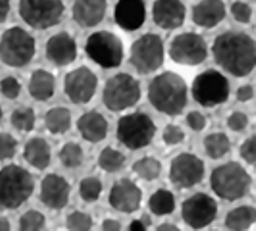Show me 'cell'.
I'll use <instances>...</instances> for the list:
<instances>
[{
    "instance_id": "6da1fadb",
    "label": "cell",
    "mask_w": 256,
    "mask_h": 231,
    "mask_svg": "<svg viewBox=\"0 0 256 231\" xmlns=\"http://www.w3.org/2000/svg\"><path fill=\"white\" fill-rule=\"evenodd\" d=\"M216 64L235 77H246L256 68V42L246 33L226 31L212 44Z\"/></svg>"
},
{
    "instance_id": "7a4b0ae2",
    "label": "cell",
    "mask_w": 256,
    "mask_h": 231,
    "mask_svg": "<svg viewBox=\"0 0 256 231\" xmlns=\"http://www.w3.org/2000/svg\"><path fill=\"white\" fill-rule=\"evenodd\" d=\"M187 83L174 72L156 76L148 85V100L158 112L166 116H178L187 106Z\"/></svg>"
},
{
    "instance_id": "3957f363",
    "label": "cell",
    "mask_w": 256,
    "mask_h": 231,
    "mask_svg": "<svg viewBox=\"0 0 256 231\" xmlns=\"http://www.w3.org/2000/svg\"><path fill=\"white\" fill-rule=\"evenodd\" d=\"M35 191L33 176L22 166H4L0 170V208L16 210L26 204Z\"/></svg>"
},
{
    "instance_id": "277c9868",
    "label": "cell",
    "mask_w": 256,
    "mask_h": 231,
    "mask_svg": "<svg viewBox=\"0 0 256 231\" xmlns=\"http://www.w3.org/2000/svg\"><path fill=\"white\" fill-rule=\"evenodd\" d=\"M212 191L224 200H239L250 189V174L244 170L239 162H228L224 166H218L212 176Z\"/></svg>"
},
{
    "instance_id": "5b68a950",
    "label": "cell",
    "mask_w": 256,
    "mask_h": 231,
    "mask_svg": "<svg viewBox=\"0 0 256 231\" xmlns=\"http://www.w3.org/2000/svg\"><path fill=\"white\" fill-rule=\"evenodd\" d=\"M37 50L35 38L22 27H10L0 37V60L10 68H24L31 64Z\"/></svg>"
},
{
    "instance_id": "8992f818",
    "label": "cell",
    "mask_w": 256,
    "mask_h": 231,
    "mask_svg": "<svg viewBox=\"0 0 256 231\" xmlns=\"http://www.w3.org/2000/svg\"><path fill=\"white\" fill-rule=\"evenodd\" d=\"M104 104L110 112H124L141 100V83L129 74H118L106 81Z\"/></svg>"
},
{
    "instance_id": "52a82bcc",
    "label": "cell",
    "mask_w": 256,
    "mask_h": 231,
    "mask_svg": "<svg viewBox=\"0 0 256 231\" xmlns=\"http://www.w3.org/2000/svg\"><path fill=\"white\" fill-rule=\"evenodd\" d=\"M156 126L154 122L142 112L124 116L118 122V141L129 150H141L154 141Z\"/></svg>"
},
{
    "instance_id": "ba28073f",
    "label": "cell",
    "mask_w": 256,
    "mask_h": 231,
    "mask_svg": "<svg viewBox=\"0 0 256 231\" xmlns=\"http://www.w3.org/2000/svg\"><path fill=\"white\" fill-rule=\"evenodd\" d=\"M62 0H20V18L29 27L44 31L50 29L64 18Z\"/></svg>"
},
{
    "instance_id": "9c48e42d",
    "label": "cell",
    "mask_w": 256,
    "mask_h": 231,
    "mask_svg": "<svg viewBox=\"0 0 256 231\" xmlns=\"http://www.w3.org/2000/svg\"><path fill=\"white\" fill-rule=\"evenodd\" d=\"M85 52L94 64L112 70L124 62V42L110 31H96L87 38Z\"/></svg>"
},
{
    "instance_id": "30bf717a",
    "label": "cell",
    "mask_w": 256,
    "mask_h": 231,
    "mask_svg": "<svg viewBox=\"0 0 256 231\" xmlns=\"http://www.w3.org/2000/svg\"><path fill=\"white\" fill-rule=\"evenodd\" d=\"M164 40L148 33V35H142L141 38H137L133 44H131V56H129V62L131 66L142 74V76H148L156 70H160L164 64Z\"/></svg>"
},
{
    "instance_id": "8fae6325",
    "label": "cell",
    "mask_w": 256,
    "mask_h": 231,
    "mask_svg": "<svg viewBox=\"0 0 256 231\" xmlns=\"http://www.w3.org/2000/svg\"><path fill=\"white\" fill-rule=\"evenodd\" d=\"M192 96L204 108H216L230 98V81L224 74H220L216 70H208L194 77Z\"/></svg>"
},
{
    "instance_id": "7c38bea8",
    "label": "cell",
    "mask_w": 256,
    "mask_h": 231,
    "mask_svg": "<svg viewBox=\"0 0 256 231\" xmlns=\"http://www.w3.org/2000/svg\"><path fill=\"white\" fill-rule=\"evenodd\" d=\"M170 58L180 66H198L208 58V44L196 33H181L170 44Z\"/></svg>"
},
{
    "instance_id": "4fadbf2b",
    "label": "cell",
    "mask_w": 256,
    "mask_h": 231,
    "mask_svg": "<svg viewBox=\"0 0 256 231\" xmlns=\"http://www.w3.org/2000/svg\"><path fill=\"white\" fill-rule=\"evenodd\" d=\"M183 222L192 230H202L210 226L218 216V202L206 194V192H194L181 206Z\"/></svg>"
},
{
    "instance_id": "5bb4252c",
    "label": "cell",
    "mask_w": 256,
    "mask_h": 231,
    "mask_svg": "<svg viewBox=\"0 0 256 231\" xmlns=\"http://www.w3.org/2000/svg\"><path fill=\"white\" fill-rule=\"evenodd\" d=\"M204 178V162L191 152H183L174 158L170 166V181L180 189H191Z\"/></svg>"
},
{
    "instance_id": "9a60e30c",
    "label": "cell",
    "mask_w": 256,
    "mask_h": 231,
    "mask_svg": "<svg viewBox=\"0 0 256 231\" xmlns=\"http://www.w3.org/2000/svg\"><path fill=\"white\" fill-rule=\"evenodd\" d=\"M98 89V79L89 68H77L64 79L66 96L74 104H87L94 98Z\"/></svg>"
},
{
    "instance_id": "2e32d148",
    "label": "cell",
    "mask_w": 256,
    "mask_h": 231,
    "mask_svg": "<svg viewBox=\"0 0 256 231\" xmlns=\"http://www.w3.org/2000/svg\"><path fill=\"white\" fill-rule=\"evenodd\" d=\"M108 202L110 206L122 212V214H133L141 208L142 202V191L137 183L131 180H120L116 181L108 194Z\"/></svg>"
},
{
    "instance_id": "e0dca14e",
    "label": "cell",
    "mask_w": 256,
    "mask_h": 231,
    "mask_svg": "<svg viewBox=\"0 0 256 231\" xmlns=\"http://www.w3.org/2000/svg\"><path fill=\"white\" fill-rule=\"evenodd\" d=\"M72 187L66 178L58 174L46 176L40 183V202L50 210H62L70 202Z\"/></svg>"
},
{
    "instance_id": "ac0fdd59",
    "label": "cell",
    "mask_w": 256,
    "mask_h": 231,
    "mask_svg": "<svg viewBox=\"0 0 256 231\" xmlns=\"http://www.w3.org/2000/svg\"><path fill=\"white\" fill-rule=\"evenodd\" d=\"M187 8L181 0H156L152 6L154 24L166 31H174L185 24Z\"/></svg>"
},
{
    "instance_id": "d6986e66",
    "label": "cell",
    "mask_w": 256,
    "mask_h": 231,
    "mask_svg": "<svg viewBox=\"0 0 256 231\" xmlns=\"http://www.w3.org/2000/svg\"><path fill=\"white\" fill-rule=\"evenodd\" d=\"M116 24L124 31H137L141 29L146 20V6L144 0H118L114 10Z\"/></svg>"
},
{
    "instance_id": "ffe728a7",
    "label": "cell",
    "mask_w": 256,
    "mask_h": 231,
    "mask_svg": "<svg viewBox=\"0 0 256 231\" xmlns=\"http://www.w3.org/2000/svg\"><path fill=\"white\" fill-rule=\"evenodd\" d=\"M46 58L54 66H70L77 60V42L70 33H56L46 42Z\"/></svg>"
},
{
    "instance_id": "44dd1931",
    "label": "cell",
    "mask_w": 256,
    "mask_h": 231,
    "mask_svg": "<svg viewBox=\"0 0 256 231\" xmlns=\"http://www.w3.org/2000/svg\"><path fill=\"white\" fill-rule=\"evenodd\" d=\"M108 10L106 0H76L74 20L79 27H94L102 24Z\"/></svg>"
},
{
    "instance_id": "7402d4cb",
    "label": "cell",
    "mask_w": 256,
    "mask_h": 231,
    "mask_svg": "<svg viewBox=\"0 0 256 231\" xmlns=\"http://www.w3.org/2000/svg\"><path fill=\"white\" fill-rule=\"evenodd\" d=\"M226 20V4L222 0H202L192 8V24L202 29H214Z\"/></svg>"
},
{
    "instance_id": "603a6c76",
    "label": "cell",
    "mask_w": 256,
    "mask_h": 231,
    "mask_svg": "<svg viewBox=\"0 0 256 231\" xmlns=\"http://www.w3.org/2000/svg\"><path fill=\"white\" fill-rule=\"evenodd\" d=\"M79 135L87 142H100L108 137V122L100 112L92 110L77 120Z\"/></svg>"
},
{
    "instance_id": "cb8c5ba5",
    "label": "cell",
    "mask_w": 256,
    "mask_h": 231,
    "mask_svg": "<svg viewBox=\"0 0 256 231\" xmlns=\"http://www.w3.org/2000/svg\"><path fill=\"white\" fill-rule=\"evenodd\" d=\"M24 158H26V162H29V166H33L35 170H46L52 160L50 144L42 137H33L26 142Z\"/></svg>"
},
{
    "instance_id": "d4e9b609",
    "label": "cell",
    "mask_w": 256,
    "mask_h": 231,
    "mask_svg": "<svg viewBox=\"0 0 256 231\" xmlns=\"http://www.w3.org/2000/svg\"><path fill=\"white\" fill-rule=\"evenodd\" d=\"M54 92H56V77L46 70H37L29 79V94L38 102H46L54 96Z\"/></svg>"
},
{
    "instance_id": "484cf974",
    "label": "cell",
    "mask_w": 256,
    "mask_h": 231,
    "mask_svg": "<svg viewBox=\"0 0 256 231\" xmlns=\"http://www.w3.org/2000/svg\"><path fill=\"white\" fill-rule=\"evenodd\" d=\"M256 224V208L252 206H239L231 210L226 218V228L230 231H248Z\"/></svg>"
},
{
    "instance_id": "4316f807",
    "label": "cell",
    "mask_w": 256,
    "mask_h": 231,
    "mask_svg": "<svg viewBox=\"0 0 256 231\" xmlns=\"http://www.w3.org/2000/svg\"><path fill=\"white\" fill-rule=\"evenodd\" d=\"M44 126L52 135H64L72 128V112L64 106L50 108L44 116Z\"/></svg>"
},
{
    "instance_id": "83f0119b",
    "label": "cell",
    "mask_w": 256,
    "mask_h": 231,
    "mask_svg": "<svg viewBox=\"0 0 256 231\" xmlns=\"http://www.w3.org/2000/svg\"><path fill=\"white\" fill-rule=\"evenodd\" d=\"M148 208L154 216H170L176 210V196L168 189H158L148 200Z\"/></svg>"
},
{
    "instance_id": "f1b7e54d",
    "label": "cell",
    "mask_w": 256,
    "mask_h": 231,
    "mask_svg": "<svg viewBox=\"0 0 256 231\" xmlns=\"http://www.w3.org/2000/svg\"><path fill=\"white\" fill-rule=\"evenodd\" d=\"M230 150H231V141L226 133H210L204 139V152L212 160L224 158Z\"/></svg>"
},
{
    "instance_id": "f546056e",
    "label": "cell",
    "mask_w": 256,
    "mask_h": 231,
    "mask_svg": "<svg viewBox=\"0 0 256 231\" xmlns=\"http://www.w3.org/2000/svg\"><path fill=\"white\" fill-rule=\"evenodd\" d=\"M133 172H135V176H139L144 181H156L162 174V164L154 156H144L133 164Z\"/></svg>"
},
{
    "instance_id": "4dcf8cb0",
    "label": "cell",
    "mask_w": 256,
    "mask_h": 231,
    "mask_svg": "<svg viewBox=\"0 0 256 231\" xmlns=\"http://www.w3.org/2000/svg\"><path fill=\"white\" fill-rule=\"evenodd\" d=\"M98 166H100V170H104L106 174H116V172L124 170V166H126V156L120 152V150L108 146V148H104L102 152H100V156H98Z\"/></svg>"
},
{
    "instance_id": "1f68e13d",
    "label": "cell",
    "mask_w": 256,
    "mask_h": 231,
    "mask_svg": "<svg viewBox=\"0 0 256 231\" xmlns=\"http://www.w3.org/2000/svg\"><path fill=\"white\" fill-rule=\"evenodd\" d=\"M35 124H37V116L31 108H16L12 112V126L18 131L22 133H29L35 129Z\"/></svg>"
},
{
    "instance_id": "d6a6232c",
    "label": "cell",
    "mask_w": 256,
    "mask_h": 231,
    "mask_svg": "<svg viewBox=\"0 0 256 231\" xmlns=\"http://www.w3.org/2000/svg\"><path fill=\"white\" fill-rule=\"evenodd\" d=\"M60 162L70 170H77L83 164V148L77 142H66L60 150Z\"/></svg>"
},
{
    "instance_id": "836d02e7",
    "label": "cell",
    "mask_w": 256,
    "mask_h": 231,
    "mask_svg": "<svg viewBox=\"0 0 256 231\" xmlns=\"http://www.w3.org/2000/svg\"><path fill=\"white\" fill-rule=\"evenodd\" d=\"M102 194V181L98 178H85L79 183V196L85 202H96Z\"/></svg>"
},
{
    "instance_id": "e575fe53",
    "label": "cell",
    "mask_w": 256,
    "mask_h": 231,
    "mask_svg": "<svg viewBox=\"0 0 256 231\" xmlns=\"http://www.w3.org/2000/svg\"><path fill=\"white\" fill-rule=\"evenodd\" d=\"M44 226H46V218L38 210H29L20 218V231H42Z\"/></svg>"
},
{
    "instance_id": "d590c367",
    "label": "cell",
    "mask_w": 256,
    "mask_h": 231,
    "mask_svg": "<svg viewBox=\"0 0 256 231\" xmlns=\"http://www.w3.org/2000/svg\"><path fill=\"white\" fill-rule=\"evenodd\" d=\"M68 231H90L92 230V218L87 212H72L66 218Z\"/></svg>"
},
{
    "instance_id": "8d00e7d4",
    "label": "cell",
    "mask_w": 256,
    "mask_h": 231,
    "mask_svg": "<svg viewBox=\"0 0 256 231\" xmlns=\"http://www.w3.org/2000/svg\"><path fill=\"white\" fill-rule=\"evenodd\" d=\"M18 152V141L10 133H0V160H12Z\"/></svg>"
},
{
    "instance_id": "74e56055",
    "label": "cell",
    "mask_w": 256,
    "mask_h": 231,
    "mask_svg": "<svg viewBox=\"0 0 256 231\" xmlns=\"http://www.w3.org/2000/svg\"><path fill=\"white\" fill-rule=\"evenodd\" d=\"M0 92H2V96H6L8 100H14V98L20 96L22 85H20V81H18L16 77H4V79L0 81Z\"/></svg>"
},
{
    "instance_id": "f35d334b",
    "label": "cell",
    "mask_w": 256,
    "mask_h": 231,
    "mask_svg": "<svg viewBox=\"0 0 256 231\" xmlns=\"http://www.w3.org/2000/svg\"><path fill=\"white\" fill-rule=\"evenodd\" d=\"M231 14H233L235 22H239V24H248L250 18H252V8H250L246 2H233Z\"/></svg>"
},
{
    "instance_id": "ab89813d",
    "label": "cell",
    "mask_w": 256,
    "mask_h": 231,
    "mask_svg": "<svg viewBox=\"0 0 256 231\" xmlns=\"http://www.w3.org/2000/svg\"><path fill=\"white\" fill-rule=\"evenodd\" d=\"M241 158H243L246 164H250L252 168H256V135L248 137V139L241 144Z\"/></svg>"
},
{
    "instance_id": "60d3db41",
    "label": "cell",
    "mask_w": 256,
    "mask_h": 231,
    "mask_svg": "<svg viewBox=\"0 0 256 231\" xmlns=\"http://www.w3.org/2000/svg\"><path fill=\"white\" fill-rule=\"evenodd\" d=\"M228 128L235 133H243L244 129L248 128V116L244 112H233V114L228 118Z\"/></svg>"
},
{
    "instance_id": "b9f144b4",
    "label": "cell",
    "mask_w": 256,
    "mask_h": 231,
    "mask_svg": "<svg viewBox=\"0 0 256 231\" xmlns=\"http://www.w3.org/2000/svg\"><path fill=\"white\" fill-rule=\"evenodd\" d=\"M164 142H166L168 146H174V144H180V142L185 141V133H183V129L180 126H168L164 129Z\"/></svg>"
},
{
    "instance_id": "7bdbcfd3",
    "label": "cell",
    "mask_w": 256,
    "mask_h": 231,
    "mask_svg": "<svg viewBox=\"0 0 256 231\" xmlns=\"http://www.w3.org/2000/svg\"><path fill=\"white\" fill-rule=\"evenodd\" d=\"M187 126L192 131H202L206 128V116L202 112H189V116H187Z\"/></svg>"
},
{
    "instance_id": "ee69618b",
    "label": "cell",
    "mask_w": 256,
    "mask_h": 231,
    "mask_svg": "<svg viewBox=\"0 0 256 231\" xmlns=\"http://www.w3.org/2000/svg\"><path fill=\"white\" fill-rule=\"evenodd\" d=\"M252 96H254V89L250 85H241L237 89V100L239 102H248V100H252Z\"/></svg>"
},
{
    "instance_id": "f6af8a7d",
    "label": "cell",
    "mask_w": 256,
    "mask_h": 231,
    "mask_svg": "<svg viewBox=\"0 0 256 231\" xmlns=\"http://www.w3.org/2000/svg\"><path fill=\"white\" fill-rule=\"evenodd\" d=\"M102 231H122V224L118 220H104L102 222Z\"/></svg>"
},
{
    "instance_id": "bcb514c9",
    "label": "cell",
    "mask_w": 256,
    "mask_h": 231,
    "mask_svg": "<svg viewBox=\"0 0 256 231\" xmlns=\"http://www.w3.org/2000/svg\"><path fill=\"white\" fill-rule=\"evenodd\" d=\"M8 14H10V0H0V24L6 22Z\"/></svg>"
},
{
    "instance_id": "7dc6e473",
    "label": "cell",
    "mask_w": 256,
    "mask_h": 231,
    "mask_svg": "<svg viewBox=\"0 0 256 231\" xmlns=\"http://www.w3.org/2000/svg\"><path fill=\"white\" fill-rule=\"evenodd\" d=\"M129 231H146V220H135V222H131Z\"/></svg>"
},
{
    "instance_id": "c3c4849f",
    "label": "cell",
    "mask_w": 256,
    "mask_h": 231,
    "mask_svg": "<svg viewBox=\"0 0 256 231\" xmlns=\"http://www.w3.org/2000/svg\"><path fill=\"white\" fill-rule=\"evenodd\" d=\"M0 231H12V226H10V222L4 218V216H0Z\"/></svg>"
},
{
    "instance_id": "681fc988",
    "label": "cell",
    "mask_w": 256,
    "mask_h": 231,
    "mask_svg": "<svg viewBox=\"0 0 256 231\" xmlns=\"http://www.w3.org/2000/svg\"><path fill=\"white\" fill-rule=\"evenodd\" d=\"M156 231H181V230L178 226H174V224H162Z\"/></svg>"
},
{
    "instance_id": "f907efd6",
    "label": "cell",
    "mask_w": 256,
    "mask_h": 231,
    "mask_svg": "<svg viewBox=\"0 0 256 231\" xmlns=\"http://www.w3.org/2000/svg\"><path fill=\"white\" fill-rule=\"evenodd\" d=\"M0 120H2V106H0Z\"/></svg>"
}]
</instances>
